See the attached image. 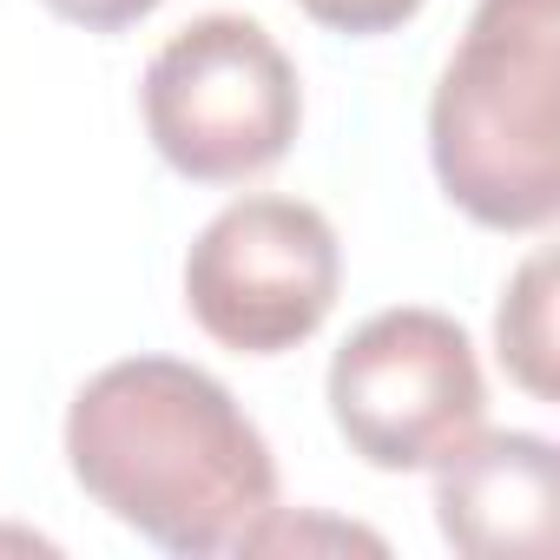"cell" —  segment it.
Wrapping results in <instances>:
<instances>
[{
    "label": "cell",
    "instance_id": "obj_1",
    "mask_svg": "<svg viewBox=\"0 0 560 560\" xmlns=\"http://www.w3.org/2000/svg\"><path fill=\"white\" fill-rule=\"evenodd\" d=\"M73 481L165 553H224L277 508V462L237 396L178 363L126 357L80 383L67 409Z\"/></svg>",
    "mask_w": 560,
    "mask_h": 560
},
{
    "label": "cell",
    "instance_id": "obj_2",
    "mask_svg": "<svg viewBox=\"0 0 560 560\" xmlns=\"http://www.w3.org/2000/svg\"><path fill=\"white\" fill-rule=\"evenodd\" d=\"M429 159L475 224L547 231L560 211V0H475L429 100Z\"/></svg>",
    "mask_w": 560,
    "mask_h": 560
},
{
    "label": "cell",
    "instance_id": "obj_3",
    "mask_svg": "<svg viewBox=\"0 0 560 560\" xmlns=\"http://www.w3.org/2000/svg\"><path fill=\"white\" fill-rule=\"evenodd\" d=\"M159 159L191 185H244L291 152L304 86L291 54L244 14H198L178 27L139 86Z\"/></svg>",
    "mask_w": 560,
    "mask_h": 560
},
{
    "label": "cell",
    "instance_id": "obj_4",
    "mask_svg": "<svg viewBox=\"0 0 560 560\" xmlns=\"http://www.w3.org/2000/svg\"><path fill=\"white\" fill-rule=\"evenodd\" d=\"M343 291V244L304 198H237L185 250V311L237 357H284L324 330Z\"/></svg>",
    "mask_w": 560,
    "mask_h": 560
},
{
    "label": "cell",
    "instance_id": "obj_5",
    "mask_svg": "<svg viewBox=\"0 0 560 560\" xmlns=\"http://www.w3.org/2000/svg\"><path fill=\"white\" fill-rule=\"evenodd\" d=\"M330 416L350 455H363L370 468H435L488 416V383L468 330L422 304L376 311L330 357Z\"/></svg>",
    "mask_w": 560,
    "mask_h": 560
},
{
    "label": "cell",
    "instance_id": "obj_6",
    "mask_svg": "<svg viewBox=\"0 0 560 560\" xmlns=\"http://www.w3.org/2000/svg\"><path fill=\"white\" fill-rule=\"evenodd\" d=\"M560 508V455L527 429H475L462 448L435 462V521L455 553L514 560L553 553Z\"/></svg>",
    "mask_w": 560,
    "mask_h": 560
},
{
    "label": "cell",
    "instance_id": "obj_7",
    "mask_svg": "<svg viewBox=\"0 0 560 560\" xmlns=\"http://www.w3.org/2000/svg\"><path fill=\"white\" fill-rule=\"evenodd\" d=\"M494 343H501V370L527 389V396H553V257L534 250L514 284L501 298V317H494Z\"/></svg>",
    "mask_w": 560,
    "mask_h": 560
},
{
    "label": "cell",
    "instance_id": "obj_8",
    "mask_svg": "<svg viewBox=\"0 0 560 560\" xmlns=\"http://www.w3.org/2000/svg\"><path fill=\"white\" fill-rule=\"evenodd\" d=\"M298 8L330 34H389L422 14V0H298Z\"/></svg>",
    "mask_w": 560,
    "mask_h": 560
},
{
    "label": "cell",
    "instance_id": "obj_9",
    "mask_svg": "<svg viewBox=\"0 0 560 560\" xmlns=\"http://www.w3.org/2000/svg\"><path fill=\"white\" fill-rule=\"evenodd\" d=\"M47 8L86 34H119V27H139L145 14H159L165 0H47Z\"/></svg>",
    "mask_w": 560,
    "mask_h": 560
}]
</instances>
